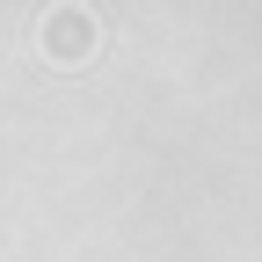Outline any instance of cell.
Segmentation results:
<instances>
[{
    "instance_id": "obj_1",
    "label": "cell",
    "mask_w": 262,
    "mask_h": 262,
    "mask_svg": "<svg viewBox=\"0 0 262 262\" xmlns=\"http://www.w3.org/2000/svg\"><path fill=\"white\" fill-rule=\"evenodd\" d=\"M44 44H51V58H80L95 37H88V22H80V15H51V37H44Z\"/></svg>"
}]
</instances>
